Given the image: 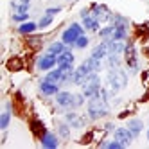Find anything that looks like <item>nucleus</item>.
<instances>
[{
    "mask_svg": "<svg viewBox=\"0 0 149 149\" xmlns=\"http://www.w3.org/2000/svg\"><path fill=\"white\" fill-rule=\"evenodd\" d=\"M104 147H110V149H120V147H124V146H122L119 140H113V142H106Z\"/></svg>",
    "mask_w": 149,
    "mask_h": 149,
    "instance_id": "nucleus-28",
    "label": "nucleus"
},
{
    "mask_svg": "<svg viewBox=\"0 0 149 149\" xmlns=\"http://www.w3.org/2000/svg\"><path fill=\"white\" fill-rule=\"evenodd\" d=\"M88 43H90V40H88V36L86 34H81L79 38H77V41H76V49H86L88 47Z\"/></svg>",
    "mask_w": 149,
    "mask_h": 149,
    "instance_id": "nucleus-23",
    "label": "nucleus"
},
{
    "mask_svg": "<svg viewBox=\"0 0 149 149\" xmlns=\"http://www.w3.org/2000/svg\"><path fill=\"white\" fill-rule=\"evenodd\" d=\"M110 113L108 110V101H104L101 95L97 97H92L90 102H88V117L90 119H101V117H106Z\"/></svg>",
    "mask_w": 149,
    "mask_h": 149,
    "instance_id": "nucleus-1",
    "label": "nucleus"
},
{
    "mask_svg": "<svg viewBox=\"0 0 149 149\" xmlns=\"http://www.w3.org/2000/svg\"><path fill=\"white\" fill-rule=\"evenodd\" d=\"M108 41H104L102 40V43H99L97 47H95L93 50H92V56L93 58H97V59H104V58H108Z\"/></svg>",
    "mask_w": 149,
    "mask_h": 149,
    "instance_id": "nucleus-11",
    "label": "nucleus"
},
{
    "mask_svg": "<svg viewBox=\"0 0 149 149\" xmlns=\"http://www.w3.org/2000/svg\"><path fill=\"white\" fill-rule=\"evenodd\" d=\"M20 2H24V4H31V0H20Z\"/></svg>",
    "mask_w": 149,
    "mask_h": 149,
    "instance_id": "nucleus-31",
    "label": "nucleus"
},
{
    "mask_svg": "<svg viewBox=\"0 0 149 149\" xmlns=\"http://www.w3.org/2000/svg\"><path fill=\"white\" fill-rule=\"evenodd\" d=\"M70 124H65V122H61L59 126H58V133L61 135V138H68L70 136V127H68Z\"/></svg>",
    "mask_w": 149,
    "mask_h": 149,
    "instance_id": "nucleus-24",
    "label": "nucleus"
},
{
    "mask_svg": "<svg viewBox=\"0 0 149 149\" xmlns=\"http://www.w3.org/2000/svg\"><path fill=\"white\" fill-rule=\"evenodd\" d=\"M147 140H149V131H147Z\"/></svg>",
    "mask_w": 149,
    "mask_h": 149,
    "instance_id": "nucleus-32",
    "label": "nucleus"
},
{
    "mask_svg": "<svg viewBox=\"0 0 149 149\" xmlns=\"http://www.w3.org/2000/svg\"><path fill=\"white\" fill-rule=\"evenodd\" d=\"M43 81H49V83H56V84H59V83H63V70L58 67L56 70H49V74L45 76V79Z\"/></svg>",
    "mask_w": 149,
    "mask_h": 149,
    "instance_id": "nucleus-13",
    "label": "nucleus"
},
{
    "mask_svg": "<svg viewBox=\"0 0 149 149\" xmlns=\"http://www.w3.org/2000/svg\"><path fill=\"white\" fill-rule=\"evenodd\" d=\"M50 24H52V15H47V13H45V16L40 20L38 27H41V29H43V27H47V25H50Z\"/></svg>",
    "mask_w": 149,
    "mask_h": 149,
    "instance_id": "nucleus-26",
    "label": "nucleus"
},
{
    "mask_svg": "<svg viewBox=\"0 0 149 149\" xmlns=\"http://www.w3.org/2000/svg\"><path fill=\"white\" fill-rule=\"evenodd\" d=\"M99 20L95 18L93 15L86 16V18H83V27L86 29V31H92V33H99Z\"/></svg>",
    "mask_w": 149,
    "mask_h": 149,
    "instance_id": "nucleus-10",
    "label": "nucleus"
},
{
    "mask_svg": "<svg viewBox=\"0 0 149 149\" xmlns=\"http://www.w3.org/2000/svg\"><path fill=\"white\" fill-rule=\"evenodd\" d=\"M90 74H92L90 67L86 65V63H81V65L74 70V74H72V83H74V84H83Z\"/></svg>",
    "mask_w": 149,
    "mask_h": 149,
    "instance_id": "nucleus-4",
    "label": "nucleus"
},
{
    "mask_svg": "<svg viewBox=\"0 0 149 149\" xmlns=\"http://www.w3.org/2000/svg\"><path fill=\"white\" fill-rule=\"evenodd\" d=\"M81 34H84V27L74 22V24L65 31V33L61 34V41H63V43H67V45H76V41H77V38H79Z\"/></svg>",
    "mask_w": 149,
    "mask_h": 149,
    "instance_id": "nucleus-3",
    "label": "nucleus"
},
{
    "mask_svg": "<svg viewBox=\"0 0 149 149\" xmlns=\"http://www.w3.org/2000/svg\"><path fill=\"white\" fill-rule=\"evenodd\" d=\"M36 27H38V24H34V22H25V24H22V25L18 27V33L31 34V33H34V31H36Z\"/></svg>",
    "mask_w": 149,
    "mask_h": 149,
    "instance_id": "nucleus-19",
    "label": "nucleus"
},
{
    "mask_svg": "<svg viewBox=\"0 0 149 149\" xmlns=\"http://www.w3.org/2000/svg\"><path fill=\"white\" fill-rule=\"evenodd\" d=\"M124 49H126V45L122 43V41H117V40H110L108 41V52L110 54H122L124 52Z\"/></svg>",
    "mask_w": 149,
    "mask_h": 149,
    "instance_id": "nucleus-14",
    "label": "nucleus"
},
{
    "mask_svg": "<svg viewBox=\"0 0 149 149\" xmlns=\"http://www.w3.org/2000/svg\"><path fill=\"white\" fill-rule=\"evenodd\" d=\"M13 7H15L16 13H27L29 11V4H24V2L20 4V6H13Z\"/></svg>",
    "mask_w": 149,
    "mask_h": 149,
    "instance_id": "nucleus-29",
    "label": "nucleus"
},
{
    "mask_svg": "<svg viewBox=\"0 0 149 149\" xmlns=\"http://www.w3.org/2000/svg\"><path fill=\"white\" fill-rule=\"evenodd\" d=\"M108 84L111 86L113 92H119L122 88H126L127 84V74L120 68H111L108 74Z\"/></svg>",
    "mask_w": 149,
    "mask_h": 149,
    "instance_id": "nucleus-2",
    "label": "nucleus"
},
{
    "mask_svg": "<svg viewBox=\"0 0 149 149\" xmlns=\"http://www.w3.org/2000/svg\"><path fill=\"white\" fill-rule=\"evenodd\" d=\"M41 146H43L45 149H56L58 147V136L49 133V131H45L43 135H41Z\"/></svg>",
    "mask_w": 149,
    "mask_h": 149,
    "instance_id": "nucleus-9",
    "label": "nucleus"
},
{
    "mask_svg": "<svg viewBox=\"0 0 149 149\" xmlns=\"http://www.w3.org/2000/svg\"><path fill=\"white\" fill-rule=\"evenodd\" d=\"M9 119H11V113H9V104H7L6 111L2 113V117H0V127H2V130H6V127L9 126Z\"/></svg>",
    "mask_w": 149,
    "mask_h": 149,
    "instance_id": "nucleus-22",
    "label": "nucleus"
},
{
    "mask_svg": "<svg viewBox=\"0 0 149 149\" xmlns=\"http://www.w3.org/2000/svg\"><path fill=\"white\" fill-rule=\"evenodd\" d=\"M113 136H115V140H119L124 147L130 146L133 142V138H135V135L130 131V127H119V130H115Z\"/></svg>",
    "mask_w": 149,
    "mask_h": 149,
    "instance_id": "nucleus-6",
    "label": "nucleus"
},
{
    "mask_svg": "<svg viewBox=\"0 0 149 149\" xmlns=\"http://www.w3.org/2000/svg\"><path fill=\"white\" fill-rule=\"evenodd\" d=\"M92 15L99 20V22H110L113 18V15L110 13V9L106 6H101V4H93L92 6Z\"/></svg>",
    "mask_w": 149,
    "mask_h": 149,
    "instance_id": "nucleus-5",
    "label": "nucleus"
},
{
    "mask_svg": "<svg viewBox=\"0 0 149 149\" xmlns=\"http://www.w3.org/2000/svg\"><path fill=\"white\" fill-rule=\"evenodd\" d=\"M113 31H115V25H106L104 29H99V36L104 41H110L111 36H113Z\"/></svg>",
    "mask_w": 149,
    "mask_h": 149,
    "instance_id": "nucleus-20",
    "label": "nucleus"
},
{
    "mask_svg": "<svg viewBox=\"0 0 149 149\" xmlns=\"http://www.w3.org/2000/svg\"><path fill=\"white\" fill-rule=\"evenodd\" d=\"M27 18H29V15H27V13H15V16H13L15 22H25Z\"/></svg>",
    "mask_w": 149,
    "mask_h": 149,
    "instance_id": "nucleus-27",
    "label": "nucleus"
},
{
    "mask_svg": "<svg viewBox=\"0 0 149 149\" xmlns=\"http://www.w3.org/2000/svg\"><path fill=\"white\" fill-rule=\"evenodd\" d=\"M72 99H74V93H70V92H58L56 93V102L61 108H72Z\"/></svg>",
    "mask_w": 149,
    "mask_h": 149,
    "instance_id": "nucleus-8",
    "label": "nucleus"
},
{
    "mask_svg": "<svg viewBox=\"0 0 149 149\" xmlns=\"http://www.w3.org/2000/svg\"><path fill=\"white\" fill-rule=\"evenodd\" d=\"M84 63L90 67V70L92 72H99L101 68H102V63H101V59H97V58H93V56H90L88 59H84Z\"/></svg>",
    "mask_w": 149,
    "mask_h": 149,
    "instance_id": "nucleus-18",
    "label": "nucleus"
},
{
    "mask_svg": "<svg viewBox=\"0 0 149 149\" xmlns=\"http://www.w3.org/2000/svg\"><path fill=\"white\" fill-rule=\"evenodd\" d=\"M127 127H130V131L136 136L138 133L142 131V127H144V124H142V120H138V119H131L130 122H127Z\"/></svg>",
    "mask_w": 149,
    "mask_h": 149,
    "instance_id": "nucleus-17",
    "label": "nucleus"
},
{
    "mask_svg": "<svg viewBox=\"0 0 149 149\" xmlns=\"http://www.w3.org/2000/svg\"><path fill=\"white\" fill-rule=\"evenodd\" d=\"M59 11H61V7H49L45 13H47V15H56V13H59Z\"/></svg>",
    "mask_w": 149,
    "mask_h": 149,
    "instance_id": "nucleus-30",
    "label": "nucleus"
},
{
    "mask_svg": "<svg viewBox=\"0 0 149 149\" xmlns=\"http://www.w3.org/2000/svg\"><path fill=\"white\" fill-rule=\"evenodd\" d=\"M58 65V56L50 54V52H47L45 56H41L40 61H38V68L40 70H52Z\"/></svg>",
    "mask_w": 149,
    "mask_h": 149,
    "instance_id": "nucleus-7",
    "label": "nucleus"
},
{
    "mask_svg": "<svg viewBox=\"0 0 149 149\" xmlns=\"http://www.w3.org/2000/svg\"><path fill=\"white\" fill-rule=\"evenodd\" d=\"M108 68H119L120 67V59H119V54H108Z\"/></svg>",
    "mask_w": 149,
    "mask_h": 149,
    "instance_id": "nucleus-21",
    "label": "nucleus"
},
{
    "mask_svg": "<svg viewBox=\"0 0 149 149\" xmlns=\"http://www.w3.org/2000/svg\"><path fill=\"white\" fill-rule=\"evenodd\" d=\"M84 102V95L83 93H74V99H72V108H79Z\"/></svg>",
    "mask_w": 149,
    "mask_h": 149,
    "instance_id": "nucleus-25",
    "label": "nucleus"
},
{
    "mask_svg": "<svg viewBox=\"0 0 149 149\" xmlns=\"http://www.w3.org/2000/svg\"><path fill=\"white\" fill-rule=\"evenodd\" d=\"M40 90L41 93H45V95H56L59 92V86L56 83H49V81H41L40 84Z\"/></svg>",
    "mask_w": 149,
    "mask_h": 149,
    "instance_id": "nucleus-12",
    "label": "nucleus"
},
{
    "mask_svg": "<svg viewBox=\"0 0 149 149\" xmlns=\"http://www.w3.org/2000/svg\"><path fill=\"white\" fill-rule=\"evenodd\" d=\"M65 50H67V43H63V41H54V43H50L47 52H50V54H54V56H59L61 52H65Z\"/></svg>",
    "mask_w": 149,
    "mask_h": 149,
    "instance_id": "nucleus-16",
    "label": "nucleus"
},
{
    "mask_svg": "<svg viewBox=\"0 0 149 149\" xmlns=\"http://www.w3.org/2000/svg\"><path fill=\"white\" fill-rule=\"evenodd\" d=\"M67 122L72 126V127H83L84 126V119L83 117H79L77 113H67Z\"/></svg>",
    "mask_w": 149,
    "mask_h": 149,
    "instance_id": "nucleus-15",
    "label": "nucleus"
}]
</instances>
